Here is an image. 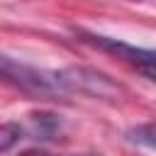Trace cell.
<instances>
[{
  "label": "cell",
  "instance_id": "4",
  "mask_svg": "<svg viewBox=\"0 0 156 156\" xmlns=\"http://www.w3.org/2000/svg\"><path fill=\"white\" fill-rule=\"evenodd\" d=\"M20 136H22V129H20L17 124H12V122L2 124V127H0V151H10L12 144L20 141Z\"/></svg>",
  "mask_w": 156,
  "mask_h": 156
},
{
  "label": "cell",
  "instance_id": "1",
  "mask_svg": "<svg viewBox=\"0 0 156 156\" xmlns=\"http://www.w3.org/2000/svg\"><path fill=\"white\" fill-rule=\"evenodd\" d=\"M58 90H71V93H83L93 98H117L119 85L110 80V76L93 71V68H63L54 73Z\"/></svg>",
  "mask_w": 156,
  "mask_h": 156
},
{
  "label": "cell",
  "instance_id": "5",
  "mask_svg": "<svg viewBox=\"0 0 156 156\" xmlns=\"http://www.w3.org/2000/svg\"><path fill=\"white\" fill-rule=\"evenodd\" d=\"M22 156H46L44 151H27V154H22Z\"/></svg>",
  "mask_w": 156,
  "mask_h": 156
},
{
  "label": "cell",
  "instance_id": "2",
  "mask_svg": "<svg viewBox=\"0 0 156 156\" xmlns=\"http://www.w3.org/2000/svg\"><path fill=\"white\" fill-rule=\"evenodd\" d=\"M88 41L93 46H100L102 51H110L117 58L136 66V71H141L149 80L156 83V51L154 49H139V46H132V44L110 39V37H100V34H88Z\"/></svg>",
  "mask_w": 156,
  "mask_h": 156
},
{
  "label": "cell",
  "instance_id": "3",
  "mask_svg": "<svg viewBox=\"0 0 156 156\" xmlns=\"http://www.w3.org/2000/svg\"><path fill=\"white\" fill-rule=\"evenodd\" d=\"M129 141L139 144V146H149V149H156V122H146V124H139L134 129L127 132Z\"/></svg>",
  "mask_w": 156,
  "mask_h": 156
}]
</instances>
